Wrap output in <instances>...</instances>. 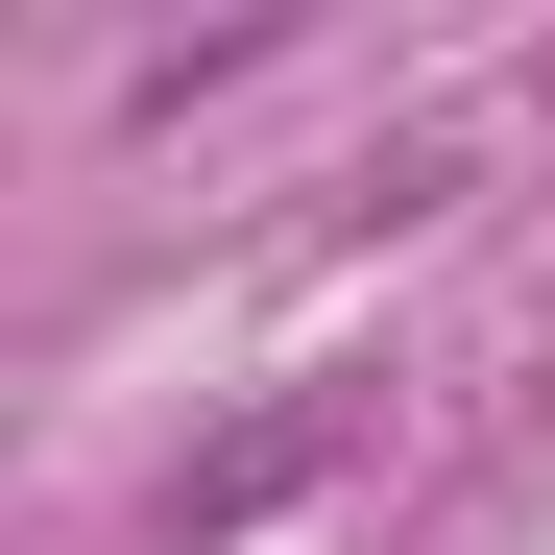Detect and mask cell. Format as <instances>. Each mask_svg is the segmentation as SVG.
Here are the masks:
<instances>
[{
    "label": "cell",
    "instance_id": "6da1fadb",
    "mask_svg": "<svg viewBox=\"0 0 555 555\" xmlns=\"http://www.w3.org/2000/svg\"><path fill=\"white\" fill-rule=\"evenodd\" d=\"M266 483H314V411H266V435H242V459H194V531H242V507H266Z\"/></svg>",
    "mask_w": 555,
    "mask_h": 555
}]
</instances>
